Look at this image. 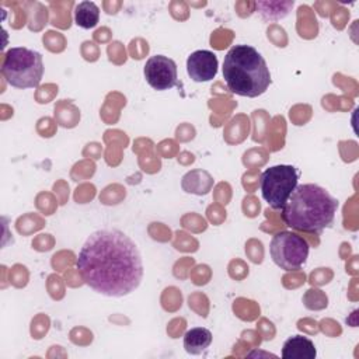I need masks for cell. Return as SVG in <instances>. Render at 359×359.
<instances>
[{
  "label": "cell",
  "mask_w": 359,
  "mask_h": 359,
  "mask_svg": "<svg viewBox=\"0 0 359 359\" xmlns=\"http://www.w3.org/2000/svg\"><path fill=\"white\" fill-rule=\"evenodd\" d=\"M76 266L87 286L108 297L130 294L143 279V261L137 245L116 229L91 233L79 252Z\"/></svg>",
  "instance_id": "1"
},
{
  "label": "cell",
  "mask_w": 359,
  "mask_h": 359,
  "mask_svg": "<svg viewBox=\"0 0 359 359\" xmlns=\"http://www.w3.org/2000/svg\"><path fill=\"white\" fill-rule=\"evenodd\" d=\"M338 209V201L317 184H300L294 188L283 208V223L297 231L321 233L331 226Z\"/></svg>",
  "instance_id": "2"
},
{
  "label": "cell",
  "mask_w": 359,
  "mask_h": 359,
  "mask_svg": "<svg viewBox=\"0 0 359 359\" xmlns=\"http://www.w3.org/2000/svg\"><path fill=\"white\" fill-rule=\"evenodd\" d=\"M223 77L229 90L237 95L255 98L271 84V72L264 56L251 45H234L223 60Z\"/></svg>",
  "instance_id": "3"
},
{
  "label": "cell",
  "mask_w": 359,
  "mask_h": 359,
  "mask_svg": "<svg viewBox=\"0 0 359 359\" xmlns=\"http://www.w3.org/2000/svg\"><path fill=\"white\" fill-rule=\"evenodd\" d=\"M1 74L11 87H38L43 76L42 55L24 46L11 48L4 55Z\"/></svg>",
  "instance_id": "4"
},
{
  "label": "cell",
  "mask_w": 359,
  "mask_h": 359,
  "mask_svg": "<svg viewBox=\"0 0 359 359\" xmlns=\"http://www.w3.org/2000/svg\"><path fill=\"white\" fill-rule=\"evenodd\" d=\"M299 171L290 164H278L266 168L261 175V194L275 210H280L294 188L299 185Z\"/></svg>",
  "instance_id": "5"
},
{
  "label": "cell",
  "mask_w": 359,
  "mask_h": 359,
  "mask_svg": "<svg viewBox=\"0 0 359 359\" xmlns=\"http://www.w3.org/2000/svg\"><path fill=\"white\" fill-rule=\"evenodd\" d=\"M269 254L275 265L285 271H294L306 264L309 244L296 233L279 231L271 240Z\"/></svg>",
  "instance_id": "6"
},
{
  "label": "cell",
  "mask_w": 359,
  "mask_h": 359,
  "mask_svg": "<svg viewBox=\"0 0 359 359\" xmlns=\"http://www.w3.org/2000/svg\"><path fill=\"white\" fill-rule=\"evenodd\" d=\"M143 73L149 86L157 91L170 90L178 84L177 65L172 59L164 55L151 56L146 62Z\"/></svg>",
  "instance_id": "7"
},
{
  "label": "cell",
  "mask_w": 359,
  "mask_h": 359,
  "mask_svg": "<svg viewBox=\"0 0 359 359\" xmlns=\"http://www.w3.org/2000/svg\"><path fill=\"white\" fill-rule=\"evenodd\" d=\"M217 56L210 50H195L187 59V72L196 83L210 81L217 74Z\"/></svg>",
  "instance_id": "8"
},
{
  "label": "cell",
  "mask_w": 359,
  "mask_h": 359,
  "mask_svg": "<svg viewBox=\"0 0 359 359\" xmlns=\"http://www.w3.org/2000/svg\"><path fill=\"white\" fill-rule=\"evenodd\" d=\"M317 356L316 346L311 339L303 335H293L285 341L282 348L283 359H314Z\"/></svg>",
  "instance_id": "9"
},
{
  "label": "cell",
  "mask_w": 359,
  "mask_h": 359,
  "mask_svg": "<svg viewBox=\"0 0 359 359\" xmlns=\"http://www.w3.org/2000/svg\"><path fill=\"white\" fill-rule=\"evenodd\" d=\"M212 332L203 327H195L185 332L184 348L189 355H201L212 344Z\"/></svg>",
  "instance_id": "10"
},
{
  "label": "cell",
  "mask_w": 359,
  "mask_h": 359,
  "mask_svg": "<svg viewBox=\"0 0 359 359\" xmlns=\"http://www.w3.org/2000/svg\"><path fill=\"white\" fill-rule=\"evenodd\" d=\"M100 21V8L93 1H81L74 8V22L84 29L94 28Z\"/></svg>",
  "instance_id": "11"
},
{
  "label": "cell",
  "mask_w": 359,
  "mask_h": 359,
  "mask_svg": "<svg viewBox=\"0 0 359 359\" xmlns=\"http://www.w3.org/2000/svg\"><path fill=\"white\" fill-rule=\"evenodd\" d=\"M257 13L265 21H278L289 14L293 1H257Z\"/></svg>",
  "instance_id": "12"
}]
</instances>
